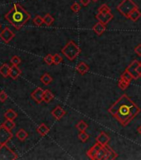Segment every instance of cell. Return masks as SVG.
Instances as JSON below:
<instances>
[{
	"label": "cell",
	"mask_w": 141,
	"mask_h": 160,
	"mask_svg": "<svg viewBox=\"0 0 141 160\" xmlns=\"http://www.w3.org/2000/svg\"><path fill=\"white\" fill-rule=\"evenodd\" d=\"M140 111V108L127 94L122 95L108 109V112L123 126L129 124Z\"/></svg>",
	"instance_id": "obj_1"
},
{
	"label": "cell",
	"mask_w": 141,
	"mask_h": 160,
	"mask_svg": "<svg viewBox=\"0 0 141 160\" xmlns=\"http://www.w3.org/2000/svg\"><path fill=\"white\" fill-rule=\"evenodd\" d=\"M30 18L31 15L19 3H15L12 10L5 15V18L16 29H20Z\"/></svg>",
	"instance_id": "obj_2"
},
{
	"label": "cell",
	"mask_w": 141,
	"mask_h": 160,
	"mask_svg": "<svg viewBox=\"0 0 141 160\" xmlns=\"http://www.w3.org/2000/svg\"><path fill=\"white\" fill-rule=\"evenodd\" d=\"M81 50L78 47V45L72 40H70L65 45V47L62 49V53L64 54V56L70 61H73L76 59L78 55L81 53Z\"/></svg>",
	"instance_id": "obj_3"
},
{
	"label": "cell",
	"mask_w": 141,
	"mask_h": 160,
	"mask_svg": "<svg viewBox=\"0 0 141 160\" xmlns=\"http://www.w3.org/2000/svg\"><path fill=\"white\" fill-rule=\"evenodd\" d=\"M137 9H139L137 4L132 0H123L117 6L118 11L126 18H129V14Z\"/></svg>",
	"instance_id": "obj_4"
},
{
	"label": "cell",
	"mask_w": 141,
	"mask_h": 160,
	"mask_svg": "<svg viewBox=\"0 0 141 160\" xmlns=\"http://www.w3.org/2000/svg\"><path fill=\"white\" fill-rule=\"evenodd\" d=\"M17 158V154L6 144L0 146V160H14Z\"/></svg>",
	"instance_id": "obj_5"
},
{
	"label": "cell",
	"mask_w": 141,
	"mask_h": 160,
	"mask_svg": "<svg viewBox=\"0 0 141 160\" xmlns=\"http://www.w3.org/2000/svg\"><path fill=\"white\" fill-rule=\"evenodd\" d=\"M13 133L11 130L7 129L3 124L0 126V145L6 144L9 140L13 138Z\"/></svg>",
	"instance_id": "obj_6"
},
{
	"label": "cell",
	"mask_w": 141,
	"mask_h": 160,
	"mask_svg": "<svg viewBox=\"0 0 141 160\" xmlns=\"http://www.w3.org/2000/svg\"><path fill=\"white\" fill-rule=\"evenodd\" d=\"M139 62L138 60H133L132 62H131V63H130V64L127 67L126 69H125V70H127L129 74L132 75L134 79H138L139 78V75L138 73H137V67L139 66Z\"/></svg>",
	"instance_id": "obj_7"
},
{
	"label": "cell",
	"mask_w": 141,
	"mask_h": 160,
	"mask_svg": "<svg viewBox=\"0 0 141 160\" xmlns=\"http://www.w3.org/2000/svg\"><path fill=\"white\" fill-rule=\"evenodd\" d=\"M14 37L15 34L13 33V32L9 29V28H5V29L0 33V38L2 39V40H3L4 43H6V44H9V42L11 41Z\"/></svg>",
	"instance_id": "obj_8"
},
{
	"label": "cell",
	"mask_w": 141,
	"mask_h": 160,
	"mask_svg": "<svg viewBox=\"0 0 141 160\" xmlns=\"http://www.w3.org/2000/svg\"><path fill=\"white\" fill-rule=\"evenodd\" d=\"M44 91L41 88H37V89L32 93L31 97L32 99H34L38 104H41L42 102L43 101V95H44Z\"/></svg>",
	"instance_id": "obj_9"
},
{
	"label": "cell",
	"mask_w": 141,
	"mask_h": 160,
	"mask_svg": "<svg viewBox=\"0 0 141 160\" xmlns=\"http://www.w3.org/2000/svg\"><path fill=\"white\" fill-rule=\"evenodd\" d=\"M96 18L99 22L106 25L110 21H111L113 19L114 16H113L111 13H98L96 16Z\"/></svg>",
	"instance_id": "obj_10"
},
{
	"label": "cell",
	"mask_w": 141,
	"mask_h": 160,
	"mask_svg": "<svg viewBox=\"0 0 141 160\" xmlns=\"http://www.w3.org/2000/svg\"><path fill=\"white\" fill-rule=\"evenodd\" d=\"M102 147L103 146L100 145L99 143H96L94 146H92V147L89 149L88 151H87V153H86L87 156H88L91 159H96L97 153L99 152V150H100Z\"/></svg>",
	"instance_id": "obj_11"
},
{
	"label": "cell",
	"mask_w": 141,
	"mask_h": 160,
	"mask_svg": "<svg viewBox=\"0 0 141 160\" xmlns=\"http://www.w3.org/2000/svg\"><path fill=\"white\" fill-rule=\"evenodd\" d=\"M96 143H99L100 145H102L104 147V146L108 144V143L110 140V138L105 132H100V134L96 137Z\"/></svg>",
	"instance_id": "obj_12"
},
{
	"label": "cell",
	"mask_w": 141,
	"mask_h": 160,
	"mask_svg": "<svg viewBox=\"0 0 141 160\" xmlns=\"http://www.w3.org/2000/svg\"><path fill=\"white\" fill-rule=\"evenodd\" d=\"M52 116L56 119V120H60L62 119L66 114V111L63 109V108L61 106H56L54 109L52 111Z\"/></svg>",
	"instance_id": "obj_13"
},
{
	"label": "cell",
	"mask_w": 141,
	"mask_h": 160,
	"mask_svg": "<svg viewBox=\"0 0 141 160\" xmlns=\"http://www.w3.org/2000/svg\"><path fill=\"white\" fill-rule=\"evenodd\" d=\"M92 29H93V31H94L95 33H96L97 35L100 36L101 35V34H103V33L106 31V28L105 24H103L102 23H100V22H98V23H96V24L93 26Z\"/></svg>",
	"instance_id": "obj_14"
},
{
	"label": "cell",
	"mask_w": 141,
	"mask_h": 160,
	"mask_svg": "<svg viewBox=\"0 0 141 160\" xmlns=\"http://www.w3.org/2000/svg\"><path fill=\"white\" fill-rule=\"evenodd\" d=\"M104 147L106 149V155L105 159H115L118 157L117 153H115L108 144Z\"/></svg>",
	"instance_id": "obj_15"
},
{
	"label": "cell",
	"mask_w": 141,
	"mask_h": 160,
	"mask_svg": "<svg viewBox=\"0 0 141 160\" xmlns=\"http://www.w3.org/2000/svg\"><path fill=\"white\" fill-rule=\"evenodd\" d=\"M22 73L20 69L18 68V65H13L11 66L10 68V73H9V76L12 78L13 79H17L18 77Z\"/></svg>",
	"instance_id": "obj_16"
},
{
	"label": "cell",
	"mask_w": 141,
	"mask_h": 160,
	"mask_svg": "<svg viewBox=\"0 0 141 160\" xmlns=\"http://www.w3.org/2000/svg\"><path fill=\"white\" fill-rule=\"evenodd\" d=\"M89 66L87 64H85L84 62H81L76 67V69H77V71L80 74H81V75H84L85 74H86L87 72L89 71Z\"/></svg>",
	"instance_id": "obj_17"
},
{
	"label": "cell",
	"mask_w": 141,
	"mask_h": 160,
	"mask_svg": "<svg viewBox=\"0 0 141 160\" xmlns=\"http://www.w3.org/2000/svg\"><path fill=\"white\" fill-rule=\"evenodd\" d=\"M49 131H50V128L47 127L45 124H42L39 125L38 127V128H37V132H38L41 136L47 135V133H49Z\"/></svg>",
	"instance_id": "obj_18"
},
{
	"label": "cell",
	"mask_w": 141,
	"mask_h": 160,
	"mask_svg": "<svg viewBox=\"0 0 141 160\" xmlns=\"http://www.w3.org/2000/svg\"><path fill=\"white\" fill-rule=\"evenodd\" d=\"M10 68L9 64H3V66L0 67V74L4 78H7L8 76H9V73H10Z\"/></svg>",
	"instance_id": "obj_19"
},
{
	"label": "cell",
	"mask_w": 141,
	"mask_h": 160,
	"mask_svg": "<svg viewBox=\"0 0 141 160\" xmlns=\"http://www.w3.org/2000/svg\"><path fill=\"white\" fill-rule=\"evenodd\" d=\"M141 17V12L139 10V9H135V10H134L130 14H129V18L130 20L133 21V22H136V21L138 20L139 18H140Z\"/></svg>",
	"instance_id": "obj_20"
},
{
	"label": "cell",
	"mask_w": 141,
	"mask_h": 160,
	"mask_svg": "<svg viewBox=\"0 0 141 160\" xmlns=\"http://www.w3.org/2000/svg\"><path fill=\"white\" fill-rule=\"evenodd\" d=\"M53 98H54V94H53L51 92L50 90H45L44 91V95H43V101H44L45 103H50L51 101L52 100Z\"/></svg>",
	"instance_id": "obj_21"
},
{
	"label": "cell",
	"mask_w": 141,
	"mask_h": 160,
	"mask_svg": "<svg viewBox=\"0 0 141 160\" xmlns=\"http://www.w3.org/2000/svg\"><path fill=\"white\" fill-rule=\"evenodd\" d=\"M40 80H41V82L43 83L44 85H48V84H50V83L52 82V78L51 77L50 74H44L42 76Z\"/></svg>",
	"instance_id": "obj_22"
},
{
	"label": "cell",
	"mask_w": 141,
	"mask_h": 160,
	"mask_svg": "<svg viewBox=\"0 0 141 160\" xmlns=\"http://www.w3.org/2000/svg\"><path fill=\"white\" fill-rule=\"evenodd\" d=\"M27 136H28V133H27L26 131L24 130V129H23V128L19 129L18 133H17V134H16V137H17L20 141H24V140L27 138Z\"/></svg>",
	"instance_id": "obj_23"
},
{
	"label": "cell",
	"mask_w": 141,
	"mask_h": 160,
	"mask_svg": "<svg viewBox=\"0 0 141 160\" xmlns=\"http://www.w3.org/2000/svg\"><path fill=\"white\" fill-rule=\"evenodd\" d=\"M17 116H18L17 113L13 109H8L6 111V113H4V117L7 119H11V120H13L14 119H16Z\"/></svg>",
	"instance_id": "obj_24"
},
{
	"label": "cell",
	"mask_w": 141,
	"mask_h": 160,
	"mask_svg": "<svg viewBox=\"0 0 141 160\" xmlns=\"http://www.w3.org/2000/svg\"><path fill=\"white\" fill-rule=\"evenodd\" d=\"M121 78V79L125 80V81H126V82H128V83H131V81L134 79V78L132 77V75L129 74V72L127 71V70H125V71L124 72L123 74H122Z\"/></svg>",
	"instance_id": "obj_25"
},
{
	"label": "cell",
	"mask_w": 141,
	"mask_h": 160,
	"mask_svg": "<svg viewBox=\"0 0 141 160\" xmlns=\"http://www.w3.org/2000/svg\"><path fill=\"white\" fill-rule=\"evenodd\" d=\"M43 21H44V24L47 26H51L53 22H54V18H53L50 13H47L43 17Z\"/></svg>",
	"instance_id": "obj_26"
},
{
	"label": "cell",
	"mask_w": 141,
	"mask_h": 160,
	"mask_svg": "<svg viewBox=\"0 0 141 160\" xmlns=\"http://www.w3.org/2000/svg\"><path fill=\"white\" fill-rule=\"evenodd\" d=\"M110 11H111L110 8L106 3L100 5L98 9V13H110Z\"/></svg>",
	"instance_id": "obj_27"
},
{
	"label": "cell",
	"mask_w": 141,
	"mask_h": 160,
	"mask_svg": "<svg viewBox=\"0 0 141 160\" xmlns=\"http://www.w3.org/2000/svg\"><path fill=\"white\" fill-rule=\"evenodd\" d=\"M106 149L105 148V147H102V148L99 150V152L97 153L96 159H98V160L105 159V158H106Z\"/></svg>",
	"instance_id": "obj_28"
},
{
	"label": "cell",
	"mask_w": 141,
	"mask_h": 160,
	"mask_svg": "<svg viewBox=\"0 0 141 160\" xmlns=\"http://www.w3.org/2000/svg\"><path fill=\"white\" fill-rule=\"evenodd\" d=\"M76 128H77V129L79 130V132H81V131H85L87 129V128H88V125L85 124V122L83 121V120H81L79 121L78 123L76 125Z\"/></svg>",
	"instance_id": "obj_29"
},
{
	"label": "cell",
	"mask_w": 141,
	"mask_h": 160,
	"mask_svg": "<svg viewBox=\"0 0 141 160\" xmlns=\"http://www.w3.org/2000/svg\"><path fill=\"white\" fill-rule=\"evenodd\" d=\"M89 139V134L87 133H85V131H81L78 134V139L80 141H81L82 143L86 142Z\"/></svg>",
	"instance_id": "obj_30"
},
{
	"label": "cell",
	"mask_w": 141,
	"mask_h": 160,
	"mask_svg": "<svg viewBox=\"0 0 141 160\" xmlns=\"http://www.w3.org/2000/svg\"><path fill=\"white\" fill-rule=\"evenodd\" d=\"M3 125L7 129L12 130L13 128L15 127V123L13 120H11V119H7L6 121L3 123Z\"/></svg>",
	"instance_id": "obj_31"
},
{
	"label": "cell",
	"mask_w": 141,
	"mask_h": 160,
	"mask_svg": "<svg viewBox=\"0 0 141 160\" xmlns=\"http://www.w3.org/2000/svg\"><path fill=\"white\" fill-rule=\"evenodd\" d=\"M62 57L59 54V53H56V54H54V56H53V63L55 64V65H58L60 64L62 62Z\"/></svg>",
	"instance_id": "obj_32"
},
{
	"label": "cell",
	"mask_w": 141,
	"mask_h": 160,
	"mask_svg": "<svg viewBox=\"0 0 141 160\" xmlns=\"http://www.w3.org/2000/svg\"><path fill=\"white\" fill-rule=\"evenodd\" d=\"M129 83H128V82H126V81H125V80L123 79H120V81H119V83H118V86H119V88L121 89H122V90H125V89L129 87Z\"/></svg>",
	"instance_id": "obj_33"
},
{
	"label": "cell",
	"mask_w": 141,
	"mask_h": 160,
	"mask_svg": "<svg viewBox=\"0 0 141 160\" xmlns=\"http://www.w3.org/2000/svg\"><path fill=\"white\" fill-rule=\"evenodd\" d=\"M33 23H34L37 26H41L42 24L44 23L43 18L41 17V16H39V15H38V16H36L35 18H34V19H33Z\"/></svg>",
	"instance_id": "obj_34"
},
{
	"label": "cell",
	"mask_w": 141,
	"mask_h": 160,
	"mask_svg": "<svg viewBox=\"0 0 141 160\" xmlns=\"http://www.w3.org/2000/svg\"><path fill=\"white\" fill-rule=\"evenodd\" d=\"M44 61L48 65H52L53 63V55H52V54H47V56L44 58Z\"/></svg>",
	"instance_id": "obj_35"
},
{
	"label": "cell",
	"mask_w": 141,
	"mask_h": 160,
	"mask_svg": "<svg viewBox=\"0 0 141 160\" xmlns=\"http://www.w3.org/2000/svg\"><path fill=\"white\" fill-rule=\"evenodd\" d=\"M70 9L73 13H78L81 10V5L78 3H74L70 6Z\"/></svg>",
	"instance_id": "obj_36"
},
{
	"label": "cell",
	"mask_w": 141,
	"mask_h": 160,
	"mask_svg": "<svg viewBox=\"0 0 141 160\" xmlns=\"http://www.w3.org/2000/svg\"><path fill=\"white\" fill-rule=\"evenodd\" d=\"M21 62H22V61H21L20 58L18 56H16V55L13 57L12 59H11V63H12L13 65H18Z\"/></svg>",
	"instance_id": "obj_37"
},
{
	"label": "cell",
	"mask_w": 141,
	"mask_h": 160,
	"mask_svg": "<svg viewBox=\"0 0 141 160\" xmlns=\"http://www.w3.org/2000/svg\"><path fill=\"white\" fill-rule=\"evenodd\" d=\"M7 98H8V94L4 91H1L0 92V102L3 103L6 101Z\"/></svg>",
	"instance_id": "obj_38"
},
{
	"label": "cell",
	"mask_w": 141,
	"mask_h": 160,
	"mask_svg": "<svg viewBox=\"0 0 141 160\" xmlns=\"http://www.w3.org/2000/svg\"><path fill=\"white\" fill-rule=\"evenodd\" d=\"M135 52L139 57H141V44H139L138 46L135 47Z\"/></svg>",
	"instance_id": "obj_39"
},
{
	"label": "cell",
	"mask_w": 141,
	"mask_h": 160,
	"mask_svg": "<svg viewBox=\"0 0 141 160\" xmlns=\"http://www.w3.org/2000/svg\"><path fill=\"white\" fill-rule=\"evenodd\" d=\"M81 3L82 4L83 6H87L89 3H91V0H80Z\"/></svg>",
	"instance_id": "obj_40"
},
{
	"label": "cell",
	"mask_w": 141,
	"mask_h": 160,
	"mask_svg": "<svg viewBox=\"0 0 141 160\" xmlns=\"http://www.w3.org/2000/svg\"><path fill=\"white\" fill-rule=\"evenodd\" d=\"M137 73L139 75V77H141V63H139V64L137 67Z\"/></svg>",
	"instance_id": "obj_41"
},
{
	"label": "cell",
	"mask_w": 141,
	"mask_h": 160,
	"mask_svg": "<svg viewBox=\"0 0 141 160\" xmlns=\"http://www.w3.org/2000/svg\"><path fill=\"white\" fill-rule=\"evenodd\" d=\"M138 133H139V134H140V135H141V125H140V126H139V127L138 128Z\"/></svg>",
	"instance_id": "obj_42"
},
{
	"label": "cell",
	"mask_w": 141,
	"mask_h": 160,
	"mask_svg": "<svg viewBox=\"0 0 141 160\" xmlns=\"http://www.w3.org/2000/svg\"><path fill=\"white\" fill-rule=\"evenodd\" d=\"M98 0H91V2H97Z\"/></svg>",
	"instance_id": "obj_43"
},
{
	"label": "cell",
	"mask_w": 141,
	"mask_h": 160,
	"mask_svg": "<svg viewBox=\"0 0 141 160\" xmlns=\"http://www.w3.org/2000/svg\"><path fill=\"white\" fill-rule=\"evenodd\" d=\"M0 28H1V24H0Z\"/></svg>",
	"instance_id": "obj_44"
}]
</instances>
